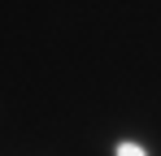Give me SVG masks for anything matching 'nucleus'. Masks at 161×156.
Instances as JSON below:
<instances>
[{
  "mask_svg": "<svg viewBox=\"0 0 161 156\" xmlns=\"http://www.w3.org/2000/svg\"><path fill=\"white\" fill-rule=\"evenodd\" d=\"M109 156H161L144 134H113L109 139Z\"/></svg>",
  "mask_w": 161,
  "mask_h": 156,
  "instance_id": "1",
  "label": "nucleus"
}]
</instances>
